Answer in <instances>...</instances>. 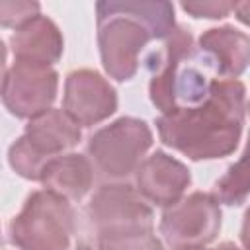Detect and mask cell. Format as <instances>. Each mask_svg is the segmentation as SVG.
<instances>
[{"label":"cell","mask_w":250,"mask_h":250,"mask_svg":"<svg viewBox=\"0 0 250 250\" xmlns=\"http://www.w3.org/2000/svg\"><path fill=\"white\" fill-rule=\"evenodd\" d=\"M98 250H164V246L152 229L113 236H100Z\"/></svg>","instance_id":"16"},{"label":"cell","mask_w":250,"mask_h":250,"mask_svg":"<svg viewBox=\"0 0 250 250\" xmlns=\"http://www.w3.org/2000/svg\"><path fill=\"white\" fill-rule=\"evenodd\" d=\"M76 250H92V246H90V244H86V242H80V244L76 246Z\"/></svg>","instance_id":"22"},{"label":"cell","mask_w":250,"mask_h":250,"mask_svg":"<svg viewBox=\"0 0 250 250\" xmlns=\"http://www.w3.org/2000/svg\"><path fill=\"white\" fill-rule=\"evenodd\" d=\"M96 16L102 64L119 82L137 74L148 41L176 29L174 6L164 0H105L96 4Z\"/></svg>","instance_id":"2"},{"label":"cell","mask_w":250,"mask_h":250,"mask_svg":"<svg viewBox=\"0 0 250 250\" xmlns=\"http://www.w3.org/2000/svg\"><path fill=\"white\" fill-rule=\"evenodd\" d=\"M170 250H205V246H170Z\"/></svg>","instance_id":"21"},{"label":"cell","mask_w":250,"mask_h":250,"mask_svg":"<svg viewBox=\"0 0 250 250\" xmlns=\"http://www.w3.org/2000/svg\"><path fill=\"white\" fill-rule=\"evenodd\" d=\"M150 146L152 133L143 119L119 117L90 137L88 154L102 178L119 182L135 174Z\"/></svg>","instance_id":"6"},{"label":"cell","mask_w":250,"mask_h":250,"mask_svg":"<svg viewBox=\"0 0 250 250\" xmlns=\"http://www.w3.org/2000/svg\"><path fill=\"white\" fill-rule=\"evenodd\" d=\"M217 203L225 205H242L248 195V168H246V156H240L238 162H234L227 174L215 184L211 193Z\"/></svg>","instance_id":"15"},{"label":"cell","mask_w":250,"mask_h":250,"mask_svg":"<svg viewBox=\"0 0 250 250\" xmlns=\"http://www.w3.org/2000/svg\"><path fill=\"white\" fill-rule=\"evenodd\" d=\"M39 2L31 0H0V25L18 29L39 16Z\"/></svg>","instance_id":"17"},{"label":"cell","mask_w":250,"mask_h":250,"mask_svg":"<svg viewBox=\"0 0 250 250\" xmlns=\"http://www.w3.org/2000/svg\"><path fill=\"white\" fill-rule=\"evenodd\" d=\"M74 211L61 195L37 189L10 223V240L20 250H68Z\"/></svg>","instance_id":"4"},{"label":"cell","mask_w":250,"mask_h":250,"mask_svg":"<svg viewBox=\"0 0 250 250\" xmlns=\"http://www.w3.org/2000/svg\"><path fill=\"white\" fill-rule=\"evenodd\" d=\"M80 137V127L62 109H47L29 119L25 133L10 146V166L21 178L39 182L43 166L76 146Z\"/></svg>","instance_id":"5"},{"label":"cell","mask_w":250,"mask_h":250,"mask_svg":"<svg viewBox=\"0 0 250 250\" xmlns=\"http://www.w3.org/2000/svg\"><path fill=\"white\" fill-rule=\"evenodd\" d=\"M59 88V74L53 66L14 61L2 84V102L16 117L33 119L51 109Z\"/></svg>","instance_id":"9"},{"label":"cell","mask_w":250,"mask_h":250,"mask_svg":"<svg viewBox=\"0 0 250 250\" xmlns=\"http://www.w3.org/2000/svg\"><path fill=\"white\" fill-rule=\"evenodd\" d=\"M246 111V88L234 78H215L209 96L193 107L156 119L160 141L191 160H213L236 150Z\"/></svg>","instance_id":"1"},{"label":"cell","mask_w":250,"mask_h":250,"mask_svg":"<svg viewBox=\"0 0 250 250\" xmlns=\"http://www.w3.org/2000/svg\"><path fill=\"white\" fill-rule=\"evenodd\" d=\"M86 215L100 236H113L137 230H152L154 215L150 205L129 184L102 186L86 205Z\"/></svg>","instance_id":"7"},{"label":"cell","mask_w":250,"mask_h":250,"mask_svg":"<svg viewBox=\"0 0 250 250\" xmlns=\"http://www.w3.org/2000/svg\"><path fill=\"white\" fill-rule=\"evenodd\" d=\"M213 250H240L236 244H232V242H223V244H219V246H215Z\"/></svg>","instance_id":"20"},{"label":"cell","mask_w":250,"mask_h":250,"mask_svg":"<svg viewBox=\"0 0 250 250\" xmlns=\"http://www.w3.org/2000/svg\"><path fill=\"white\" fill-rule=\"evenodd\" d=\"M137 191L145 201L158 207H170L182 199L184 191L191 184V174L174 156L164 150H156L146 156L135 170Z\"/></svg>","instance_id":"11"},{"label":"cell","mask_w":250,"mask_h":250,"mask_svg":"<svg viewBox=\"0 0 250 250\" xmlns=\"http://www.w3.org/2000/svg\"><path fill=\"white\" fill-rule=\"evenodd\" d=\"M10 45L16 61L37 62L51 66L62 55V35L55 21L45 16H35L21 27L14 31L10 37Z\"/></svg>","instance_id":"13"},{"label":"cell","mask_w":250,"mask_h":250,"mask_svg":"<svg viewBox=\"0 0 250 250\" xmlns=\"http://www.w3.org/2000/svg\"><path fill=\"white\" fill-rule=\"evenodd\" d=\"M236 8L234 2H225V0H191V2H182V10L188 12L193 18H207V20H219L227 18L232 10Z\"/></svg>","instance_id":"18"},{"label":"cell","mask_w":250,"mask_h":250,"mask_svg":"<svg viewBox=\"0 0 250 250\" xmlns=\"http://www.w3.org/2000/svg\"><path fill=\"white\" fill-rule=\"evenodd\" d=\"M221 229V207L211 193L193 191L166 207L160 232L170 246H205Z\"/></svg>","instance_id":"8"},{"label":"cell","mask_w":250,"mask_h":250,"mask_svg":"<svg viewBox=\"0 0 250 250\" xmlns=\"http://www.w3.org/2000/svg\"><path fill=\"white\" fill-rule=\"evenodd\" d=\"M4 78H6V45L0 41V92H2Z\"/></svg>","instance_id":"19"},{"label":"cell","mask_w":250,"mask_h":250,"mask_svg":"<svg viewBox=\"0 0 250 250\" xmlns=\"http://www.w3.org/2000/svg\"><path fill=\"white\" fill-rule=\"evenodd\" d=\"M39 182L47 191H53L62 199L78 201L94 184V168L84 154L68 152L49 160L41 170Z\"/></svg>","instance_id":"14"},{"label":"cell","mask_w":250,"mask_h":250,"mask_svg":"<svg viewBox=\"0 0 250 250\" xmlns=\"http://www.w3.org/2000/svg\"><path fill=\"white\" fill-rule=\"evenodd\" d=\"M117 109L113 86L96 70H72L64 80L62 111L80 127H92Z\"/></svg>","instance_id":"10"},{"label":"cell","mask_w":250,"mask_h":250,"mask_svg":"<svg viewBox=\"0 0 250 250\" xmlns=\"http://www.w3.org/2000/svg\"><path fill=\"white\" fill-rule=\"evenodd\" d=\"M197 49L211 61L219 78L240 76L250 61V39L232 25L211 27L199 37Z\"/></svg>","instance_id":"12"},{"label":"cell","mask_w":250,"mask_h":250,"mask_svg":"<svg viewBox=\"0 0 250 250\" xmlns=\"http://www.w3.org/2000/svg\"><path fill=\"white\" fill-rule=\"evenodd\" d=\"M152 78L148 84L150 102L160 113L199 105L215 80L211 61L197 49L188 29H176L164 39V47L152 55Z\"/></svg>","instance_id":"3"}]
</instances>
